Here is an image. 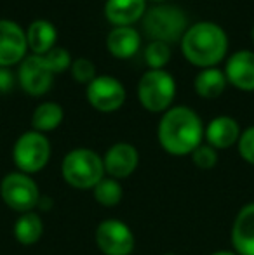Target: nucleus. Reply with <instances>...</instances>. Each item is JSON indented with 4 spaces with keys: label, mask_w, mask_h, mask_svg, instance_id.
Returning <instances> with one entry per match:
<instances>
[{
    "label": "nucleus",
    "mask_w": 254,
    "mask_h": 255,
    "mask_svg": "<svg viewBox=\"0 0 254 255\" xmlns=\"http://www.w3.org/2000/svg\"><path fill=\"white\" fill-rule=\"evenodd\" d=\"M176 96L174 77L166 70H148L138 84V99L152 113H166Z\"/></svg>",
    "instance_id": "39448f33"
},
{
    "label": "nucleus",
    "mask_w": 254,
    "mask_h": 255,
    "mask_svg": "<svg viewBox=\"0 0 254 255\" xmlns=\"http://www.w3.org/2000/svg\"><path fill=\"white\" fill-rule=\"evenodd\" d=\"M87 101L103 113H112L126 103V89L110 75H99L87 85Z\"/></svg>",
    "instance_id": "1a4fd4ad"
},
{
    "label": "nucleus",
    "mask_w": 254,
    "mask_h": 255,
    "mask_svg": "<svg viewBox=\"0 0 254 255\" xmlns=\"http://www.w3.org/2000/svg\"><path fill=\"white\" fill-rule=\"evenodd\" d=\"M12 160L19 172L31 175L40 172L51 160V142L47 135L37 130H28L16 139Z\"/></svg>",
    "instance_id": "423d86ee"
},
{
    "label": "nucleus",
    "mask_w": 254,
    "mask_h": 255,
    "mask_svg": "<svg viewBox=\"0 0 254 255\" xmlns=\"http://www.w3.org/2000/svg\"><path fill=\"white\" fill-rule=\"evenodd\" d=\"M0 196L3 203L14 212H31L40 202V189L33 177L24 172H10L0 182Z\"/></svg>",
    "instance_id": "0eeeda50"
},
{
    "label": "nucleus",
    "mask_w": 254,
    "mask_h": 255,
    "mask_svg": "<svg viewBox=\"0 0 254 255\" xmlns=\"http://www.w3.org/2000/svg\"><path fill=\"white\" fill-rule=\"evenodd\" d=\"M241 125L235 118L221 115L216 117L207 124L204 128V137H206L207 144L213 146L214 149H227L237 144L241 139Z\"/></svg>",
    "instance_id": "4468645a"
},
{
    "label": "nucleus",
    "mask_w": 254,
    "mask_h": 255,
    "mask_svg": "<svg viewBox=\"0 0 254 255\" xmlns=\"http://www.w3.org/2000/svg\"><path fill=\"white\" fill-rule=\"evenodd\" d=\"M146 12L145 0H106L105 14L115 26H131Z\"/></svg>",
    "instance_id": "dca6fc26"
},
{
    "label": "nucleus",
    "mask_w": 254,
    "mask_h": 255,
    "mask_svg": "<svg viewBox=\"0 0 254 255\" xmlns=\"http://www.w3.org/2000/svg\"><path fill=\"white\" fill-rule=\"evenodd\" d=\"M171 59L169 45L166 42L152 40L145 49V61L150 66V70H164L167 61Z\"/></svg>",
    "instance_id": "5701e85b"
},
{
    "label": "nucleus",
    "mask_w": 254,
    "mask_h": 255,
    "mask_svg": "<svg viewBox=\"0 0 254 255\" xmlns=\"http://www.w3.org/2000/svg\"><path fill=\"white\" fill-rule=\"evenodd\" d=\"M96 245L105 255H131L134 250V233L124 221L106 219L96 228Z\"/></svg>",
    "instance_id": "6e6552de"
},
{
    "label": "nucleus",
    "mask_w": 254,
    "mask_h": 255,
    "mask_svg": "<svg viewBox=\"0 0 254 255\" xmlns=\"http://www.w3.org/2000/svg\"><path fill=\"white\" fill-rule=\"evenodd\" d=\"M227 82L228 80L225 77V71H221L220 68H204L195 77L193 85H195V91L200 98L214 99L223 94Z\"/></svg>",
    "instance_id": "aec40b11"
},
{
    "label": "nucleus",
    "mask_w": 254,
    "mask_h": 255,
    "mask_svg": "<svg viewBox=\"0 0 254 255\" xmlns=\"http://www.w3.org/2000/svg\"><path fill=\"white\" fill-rule=\"evenodd\" d=\"M61 174L71 188L94 189V186L106 175L103 156L89 148L71 149L61 161Z\"/></svg>",
    "instance_id": "7ed1b4c3"
},
{
    "label": "nucleus",
    "mask_w": 254,
    "mask_h": 255,
    "mask_svg": "<svg viewBox=\"0 0 254 255\" xmlns=\"http://www.w3.org/2000/svg\"><path fill=\"white\" fill-rule=\"evenodd\" d=\"M157 135L164 151L174 156H185L202 144L204 125L192 108L174 106L162 115Z\"/></svg>",
    "instance_id": "f257e3e1"
},
{
    "label": "nucleus",
    "mask_w": 254,
    "mask_h": 255,
    "mask_svg": "<svg viewBox=\"0 0 254 255\" xmlns=\"http://www.w3.org/2000/svg\"><path fill=\"white\" fill-rule=\"evenodd\" d=\"M237 144H239V153H241V156L244 158L248 163L254 165V125L242 132Z\"/></svg>",
    "instance_id": "bb28decb"
},
{
    "label": "nucleus",
    "mask_w": 254,
    "mask_h": 255,
    "mask_svg": "<svg viewBox=\"0 0 254 255\" xmlns=\"http://www.w3.org/2000/svg\"><path fill=\"white\" fill-rule=\"evenodd\" d=\"M143 30L152 40L157 42H176L183 38L187 31V16L176 5L152 7L143 16Z\"/></svg>",
    "instance_id": "20e7f679"
},
{
    "label": "nucleus",
    "mask_w": 254,
    "mask_h": 255,
    "mask_svg": "<svg viewBox=\"0 0 254 255\" xmlns=\"http://www.w3.org/2000/svg\"><path fill=\"white\" fill-rule=\"evenodd\" d=\"M232 245L237 255H254V202L244 205L235 215Z\"/></svg>",
    "instance_id": "ddd939ff"
},
{
    "label": "nucleus",
    "mask_w": 254,
    "mask_h": 255,
    "mask_svg": "<svg viewBox=\"0 0 254 255\" xmlns=\"http://www.w3.org/2000/svg\"><path fill=\"white\" fill-rule=\"evenodd\" d=\"M56 26L47 19H35L26 30L28 47L37 56H45L52 47H56Z\"/></svg>",
    "instance_id": "a211bd4d"
},
{
    "label": "nucleus",
    "mask_w": 254,
    "mask_h": 255,
    "mask_svg": "<svg viewBox=\"0 0 254 255\" xmlns=\"http://www.w3.org/2000/svg\"><path fill=\"white\" fill-rule=\"evenodd\" d=\"M44 235V222L37 212H24L14 222V238L24 247L35 245Z\"/></svg>",
    "instance_id": "6ab92c4d"
},
{
    "label": "nucleus",
    "mask_w": 254,
    "mask_h": 255,
    "mask_svg": "<svg viewBox=\"0 0 254 255\" xmlns=\"http://www.w3.org/2000/svg\"><path fill=\"white\" fill-rule=\"evenodd\" d=\"M253 38H254V28H253Z\"/></svg>",
    "instance_id": "7c9ffc66"
},
{
    "label": "nucleus",
    "mask_w": 254,
    "mask_h": 255,
    "mask_svg": "<svg viewBox=\"0 0 254 255\" xmlns=\"http://www.w3.org/2000/svg\"><path fill=\"white\" fill-rule=\"evenodd\" d=\"M103 165H105V174L108 177H113L117 181L127 179L138 168L139 153L136 146L129 144V142H117V144L110 146L108 151L105 153Z\"/></svg>",
    "instance_id": "f8f14e48"
},
{
    "label": "nucleus",
    "mask_w": 254,
    "mask_h": 255,
    "mask_svg": "<svg viewBox=\"0 0 254 255\" xmlns=\"http://www.w3.org/2000/svg\"><path fill=\"white\" fill-rule=\"evenodd\" d=\"M26 31L10 19H0V66L7 68L26 57Z\"/></svg>",
    "instance_id": "9b49d317"
},
{
    "label": "nucleus",
    "mask_w": 254,
    "mask_h": 255,
    "mask_svg": "<svg viewBox=\"0 0 254 255\" xmlns=\"http://www.w3.org/2000/svg\"><path fill=\"white\" fill-rule=\"evenodd\" d=\"M71 75L73 78L78 82V84H91L98 75H96V68H94V63L85 57H78L71 63Z\"/></svg>",
    "instance_id": "a878e982"
},
{
    "label": "nucleus",
    "mask_w": 254,
    "mask_h": 255,
    "mask_svg": "<svg viewBox=\"0 0 254 255\" xmlns=\"http://www.w3.org/2000/svg\"><path fill=\"white\" fill-rule=\"evenodd\" d=\"M211 255H237V254L234 250H216V252H213Z\"/></svg>",
    "instance_id": "c85d7f7f"
},
{
    "label": "nucleus",
    "mask_w": 254,
    "mask_h": 255,
    "mask_svg": "<svg viewBox=\"0 0 254 255\" xmlns=\"http://www.w3.org/2000/svg\"><path fill=\"white\" fill-rule=\"evenodd\" d=\"M92 195H94V200L103 207H115L122 202V196H124V188L117 179L113 177H105L94 186L92 189Z\"/></svg>",
    "instance_id": "4be33fe9"
},
{
    "label": "nucleus",
    "mask_w": 254,
    "mask_h": 255,
    "mask_svg": "<svg viewBox=\"0 0 254 255\" xmlns=\"http://www.w3.org/2000/svg\"><path fill=\"white\" fill-rule=\"evenodd\" d=\"M183 54L192 64L204 68H214L225 59L228 51V37L216 23L200 21L187 28L181 38Z\"/></svg>",
    "instance_id": "f03ea898"
},
{
    "label": "nucleus",
    "mask_w": 254,
    "mask_h": 255,
    "mask_svg": "<svg viewBox=\"0 0 254 255\" xmlns=\"http://www.w3.org/2000/svg\"><path fill=\"white\" fill-rule=\"evenodd\" d=\"M164 255H176V254H164Z\"/></svg>",
    "instance_id": "c756f323"
},
{
    "label": "nucleus",
    "mask_w": 254,
    "mask_h": 255,
    "mask_svg": "<svg viewBox=\"0 0 254 255\" xmlns=\"http://www.w3.org/2000/svg\"><path fill=\"white\" fill-rule=\"evenodd\" d=\"M155 2H162V0H155Z\"/></svg>",
    "instance_id": "2f4dec72"
},
{
    "label": "nucleus",
    "mask_w": 254,
    "mask_h": 255,
    "mask_svg": "<svg viewBox=\"0 0 254 255\" xmlns=\"http://www.w3.org/2000/svg\"><path fill=\"white\" fill-rule=\"evenodd\" d=\"M52 73L45 63L44 56L31 54L21 61V66L17 70V80L26 94L42 96L51 89L52 85Z\"/></svg>",
    "instance_id": "9d476101"
},
{
    "label": "nucleus",
    "mask_w": 254,
    "mask_h": 255,
    "mask_svg": "<svg viewBox=\"0 0 254 255\" xmlns=\"http://www.w3.org/2000/svg\"><path fill=\"white\" fill-rule=\"evenodd\" d=\"M190 156L193 165L200 170H211L218 163V151L209 144H200Z\"/></svg>",
    "instance_id": "b1692460"
},
{
    "label": "nucleus",
    "mask_w": 254,
    "mask_h": 255,
    "mask_svg": "<svg viewBox=\"0 0 254 255\" xmlns=\"http://www.w3.org/2000/svg\"><path fill=\"white\" fill-rule=\"evenodd\" d=\"M106 45H108V51L115 57L127 59L139 51L141 37H139L138 30L132 26H115L108 33Z\"/></svg>",
    "instance_id": "f3484780"
},
{
    "label": "nucleus",
    "mask_w": 254,
    "mask_h": 255,
    "mask_svg": "<svg viewBox=\"0 0 254 255\" xmlns=\"http://www.w3.org/2000/svg\"><path fill=\"white\" fill-rule=\"evenodd\" d=\"M225 77L241 91H254V52L239 51L232 54L225 66Z\"/></svg>",
    "instance_id": "2eb2a0df"
},
{
    "label": "nucleus",
    "mask_w": 254,
    "mask_h": 255,
    "mask_svg": "<svg viewBox=\"0 0 254 255\" xmlns=\"http://www.w3.org/2000/svg\"><path fill=\"white\" fill-rule=\"evenodd\" d=\"M14 87V75L9 71V68L0 66V92L5 94Z\"/></svg>",
    "instance_id": "cd10ccee"
},
{
    "label": "nucleus",
    "mask_w": 254,
    "mask_h": 255,
    "mask_svg": "<svg viewBox=\"0 0 254 255\" xmlns=\"http://www.w3.org/2000/svg\"><path fill=\"white\" fill-rule=\"evenodd\" d=\"M45 63H47L49 70L52 73H61V71L68 70L71 66V57H70V52L66 51L64 47H52L51 51L44 56Z\"/></svg>",
    "instance_id": "393cba45"
},
{
    "label": "nucleus",
    "mask_w": 254,
    "mask_h": 255,
    "mask_svg": "<svg viewBox=\"0 0 254 255\" xmlns=\"http://www.w3.org/2000/svg\"><path fill=\"white\" fill-rule=\"evenodd\" d=\"M64 118V111L58 103H42L35 108L33 117H31V125H33V130L45 134V132H51L54 128H58L61 125Z\"/></svg>",
    "instance_id": "412c9836"
}]
</instances>
